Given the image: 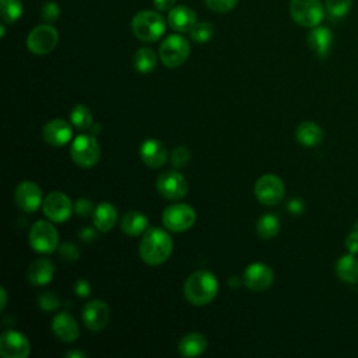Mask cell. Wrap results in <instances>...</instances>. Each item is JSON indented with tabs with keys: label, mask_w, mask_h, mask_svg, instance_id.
Segmentation results:
<instances>
[{
	"label": "cell",
	"mask_w": 358,
	"mask_h": 358,
	"mask_svg": "<svg viewBox=\"0 0 358 358\" xmlns=\"http://www.w3.org/2000/svg\"><path fill=\"white\" fill-rule=\"evenodd\" d=\"M346 248L350 254H353V255L358 254V231L351 232L346 238Z\"/></svg>",
	"instance_id": "obj_41"
},
{
	"label": "cell",
	"mask_w": 358,
	"mask_h": 358,
	"mask_svg": "<svg viewBox=\"0 0 358 358\" xmlns=\"http://www.w3.org/2000/svg\"><path fill=\"white\" fill-rule=\"evenodd\" d=\"M237 2L238 0H206V5L216 13H227L237 6Z\"/></svg>",
	"instance_id": "obj_36"
},
{
	"label": "cell",
	"mask_w": 358,
	"mask_h": 358,
	"mask_svg": "<svg viewBox=\"0 0 358 358\" xmlns=\"http://www.w3.org/2000/svg\"><path fill=\"white\" fill-rule=\"evenodd\" d=\"M133 66L139 73L147 75L157 66V55L150 48H140L133 56Z\"/></svg>",
	"instance_id": "obj_28"
},
{
	"label": "cell",
	"mask_w": 358,
	"mask_h": 358,
	"mask_svg": "<svg viewBox=\"0 0 358 358\" xmlns=\"http://www.w3.org/2000/svg\"><path fill=\"white\" fill-rule=\"evenodd\" d=\"M0 354L5 358H27L29 343L24 335L16 331L5 332L0 337Z\"/></svg>",
	"instance_id": "obj_14"
},
{
	"label": "cell",
	"mask_w": 358,
	"mask_h": 358,
	"mask_svg": "<svg viewBox=\"0 0 358 358\" xmlns=\"http://www.w3.org/2000/svg\"><path fill=\"white\" fill-rule=\"evenodd\" d=\"M255 196L262 204L274 206L280 203L284 196V184L277 175H263L255 184Z\"/></svg>",
	"instance_id": "obj_11"
},
{
	"label": "cell",
	"mask_w": 358,
	"mask_h": 358,
	"mask_svg": "<svg viewBox=\"0 0 358 358\" xmlns=\"http://www.w3.org/2000/svg\"><path fill=\"white\" fill-rule=\"evenodd\" d=\"M73 210H75V213L77 214V216L86 217V216H88V214L94 213L95 208H94L91 200H88V199H79V200L75 203Z\"/></svg>",
	"instance_id": "obj_39"
},
{
	"label": "cell",
	"mask_w": 358,
	"mask_h": 358,
	"mask_svg": "<svg viewBox=\"0 0 358 358\" xmlns=\"http://www.w3.org/2000/svg\"><path fill=\"white\" fill-rule=\"evenodd\" d=\"M176 3V0H154V5L161 12H171Z\"/></svg>",
	"instance_id": "obj_42"
},
{
	"label": "cell",
	"mask_w": 358,
	"mask_h": 358,
	"mask_svg": "<svg viewBox=\"0 0 358 358\" xmlns=\"http://www.w3.org/2000/svg\"><path fill=\"white\" fill-rule=\"evenodd\" d=\"M196 222V211L185 203L171 204L164 210L163 223L172 232H184L193 227Z\"/></svg>",
	"instance_id": "obj_8"
},
{
	"label": "cell",
	"mask_w": 358,
	"mask_h": 358,
	"mask_svg": "<svg viewBox=\"0 0 358 358\" xmlns=\"http://www.w3.org/2000/svg\"><path fill=\"white\" fill-rule=\"evenodd\" d=\"M59 255L67 261V262H75L79 259L80 256V250L77 249V246L75 243H63L60 248H59Z\"/></svg>",
	"instance_id": "obj_37"
},
{
	"label": "cell",
	"mask_w": 358,
	"mask_h": 358,
	"mask_svg": "<svg viewBox=\"0 0 358 358\" xmlns=\"http://www.w3.org/2000/svg\"><path fill=\"white\" fill-rule=\"evenodd\" d=\"M38 304H40V308L43 311H47V312H53L56 311L59 307H60V300L59 297L52 293V291H45L38 298Z\"/></svg>",
	"instance_id": "obj_35"
},
{
	"label": "cell",
	"mask_w": 358,
	"mask_h": 358,
	"mask_svg": "<svg viewBox=\"0 0 358 358\" xmlns=\"http://www.w3.org/2000/svg\"><path fill=\"white\" fill-rule=\"evenodd\" d=\"M206 347H207V342L202 333H189L179 342V353L188 358L203 354Z\"/></svg>",
	"instance_id": "obj_26"
},
{
	"label": "cell",
	"mask_w": 358,
	"mask_h": 358,
	"mask_svg": "<svg viewBox=\"0 0 358 358\" xmlns=\"http://www.w3.org/2000/svg\"><path fill=\"white\" fill-rule=\"evenodd\" d=\"M58 41H59L58 31L52 25L43 24L29 32L27 38V48L34 55L41 56L52 52L56 48Z\"/></svg>",
	"instance_id": "obj_9"
},
{
	"label": "cell",
	"mask_w": 358,
	"mask_h": 358,
	"mask_svg": "<svg viewBox=\"0 0 358 358\" xmlns=\"http://www.w3.org/2000/svg\"><path fill=\"white\" fill-rule=\"evenodd\" d=\"M228 284H230V287H232V289L239 287V285H241V278H238V277H231V278L228 280Z\"/></svg>",
	"instance_id": "obj_46"
},
{
	"label": "cell",
	"mask_w": 358,
	"mask_h": 358,
	"mask_svg": "<svg viewBox=\"0 0 358 358\" xmlns=\"http://www.w3.org/2000/svg\"><path fill=\"white\" fill-rule=\"evenodd\" d=\"M118 220V211L111 203H99L93 213V223L101 232L111 231Z\"/></svg>",
	"instance_id": "obj_22"
},
{
	"label": "cell",
	"mask_w": 358,
	"mask_h": 358,
	"mask_svg": "<svg viewBox=\"0 0 358 358\" xmlns=\"http://www.w3.org/2000/svg\"><path fill=\"white\" fill-rule=\"evenodd\" d=\"M308 45L319 59H325L333 47L332 31L328 27H313L308 35Z\"/></svg>",
	"instance_id": "obj_18"
},
{
	"label": "cell",
	"mask_w": 358,
	"mask_h": 358,
	"mask_svg": "<svg viewBox=\"0 0 358 358\" xmlns=\"http://www.w3.org/2000/svg\"><path fill=\"white\" fill-rule=\"evenodd\" d=\"M70 156L82 168L94 167L101 156V149L93 134H80L75 139L70 147Z\"/></svg>",
	"instance_id": "obj_6"
},
{
	"label": "cell",
	"mask_w": 358,
	"mask_h": 358,
	"mask_svg": "<svg viewBox=\"0 0 358 358\" xmlns=\"http://www.w3.org/2000/svg\"><path fill=\"white\" fill-rule=\"evenodd\" d=\"M59 14H60V9L55 2H48L41 9V17L48 23L56 21L59 19Z\"/></svg>",
	"instance_id": "obj_38"
},
{
	"label": "cell",
	"mask_w": 358,
	"mask_h": 358,
	"mask_svg": "<svg viewBox=\"0 0 358 358\" xmlns=\"http://www.w3.org/2000/svg\"><path fill=\"white\" fill-rule=\"evenodd\" d=\"M167 28L164 17L156 12L145 10L137 13L132 20V31L134 37L145 43H156L160 40Z\"/></svg>",
	"instance_id": "obj_3"
},
{
	"label": "cell",
	"mask_w": 358,
	"mask_h": 358,
	"mask_svg": "<svg viewBox=\"0 0 358 358\" xmlns=\"http://www.w3.org/2000/svg\"><path fill=\"white\" fill-rule=\"evenodd\" d=\"M44 140L52 147H63L71 139V128L62 119H53L44 128Z\"/></svg>",
	"instance_id": "obj_20"
},
{
	"label": "cell",
	"mask_w": 358,
	"mask_h": 358,
	"mask_svg": "<svg viewBox=\"0 0 358 358\" xmlns=\"http://www.w3.org/2000/svg\"><path fill=\"white\" fill-rule=\"evenodd\" d=\"M0 31H2V34H0V35H2V38H3V37H5V32H6V29H5V25L0 27Z\"/></svg>",
	"instance_id": "obj_48"
},
{
	"label": "cell",
	"mask_w": 358,
	"mask_h": 358,
	"mask_svg": "<svg viewBox=\"0 0 358 358\" xmlns=\"http://www.w3.org/2000/svg\"><path fill=\"white\" fill-rule=\"evenodd\" d=\"M274 281L272 269L263 263H254L246 267L243 273V283L249 290L265 291Z\"/></svg>",
	"instance_id": "obj_13"
},
{
	"label": "cell",
	"mask_w": 358,
	"mask_h": 358,
	"mask_svg": "<svg viewBox=\"0 0 358 358\" xmlns=\"http://www.w3.org/2000/svg\"><path fill=\"white\" fill-rule=\"evenodd\" d=\"M52 332L55 333V336L59 340H62L64 343L76 342L79 339V333H80L76 319L67 312H60L53 318Z\"/></svg>",
	"instance_id": "obj_17"
},
{
	"label": "cell",
	"mask_w": 358,
	"mask_h": 358,
	"mask_svg": "<svg viewBox=\"0 0 358 358\" xmlns=\"http://www.w3.org/2000/svg\"><path fill=\"white\" fill-rule=\"evenodd\" d=\"M43 210L45 216L53 223L67 222L71 216V213L75 211L70 199L62 192L49 193L43 203Z\"/></svg>",
	"instance_id": "obj_12"
},
{
	"label": "cell",
	"mask_w": 358,
	"mask_h": 358,
	"mask_svg": "<svg viewBox=\"0 0 358 358\" xmlns=\"http://www.w3.org/2000/svg\"><path fill=\"white\" fill-rule=\"evenodd\" d=\"M219 293L217 277L207 270H199L191 274L185 283V297L196 307L210 304Z\"/></svg>",
	"instance_id": "obj_2"
},
{
	"label": "cell",
	"mask_w": 358,
	"mask_h": 358,
	"mask_svg": "<svg viewBox=\"0 0 358 358\" xmlns=\"http://www.w3.org/2000/svg\"><path fill=\"white\" fill-rule=\"evenodd\" d=\"M0 294H2V305H0V309H5L6 304H8V296H6V290L0 289Z\"/></svg>",
	"instance_id": "obj_47"
},
{
	"label": "cell",
	"mask_w": 358,
	"mask_h": 358,
	"mask_svg": "<svg viewBox=\"0 0 358 358\" xmlns=\"http://www.w3.org/2000/svg\"><path fill=\"white\" fill-rule=\"evenodd\" d=\"M157 191L168 200H179L187 196L188 182L179 171H167L163 172L157 179Z\"/></svg>",
	"instance_id": "obj_10"
},
{
	"label": "cell",
	"mask_w": 358,
	"mask_h": 358,
	"mask_svg": "<svg viewBox=\"0 0 358 358\" xmlns=\"http://www.w3.org/2000/svg\"><path fill=\"white\" fill-rule=\"evenodd\" d=\"M290 14L298 25L313 28L324 20L325 10L320 0H291Z\"/></svg>",
	"instance_id": "obj_5"
},
{
	"label": "cell",
	"mask_w": 358,
	"mask_h": 358,
	"mask_svg": "<svg viewBox=\"0 0 358 358\" xmlns=\"http://www.w3.org/2000/svg\"><path fill=\"white\" fill-rule=\"evenodd\" d=\"M353 6V0H326L325 12L332 21H339L344 19Z\"/></svg>",
	"instance_id": "obj_30"
},
{
	"label": "cell",
	"mask_w": 358,
	"mask_h": 358,
	"mask_svg": "<svg viewBox=\"0 0 358 358\" xmlns=\"http://www.w3.org/2000/svg\"><path fill=\"white\" fill-rule=\"evenodd\" d=\"M171 161H172V165L178 169L185 168L188 165V163L191 161V152L184 146H179L172 152Z\"/></svg>",
	"instance_id": "obj_34"
},
{
	"label": "cell",
	"mask_w": 358,
	"mask_h": 358,
	"mask_svg": "<svg viewBox=\"0 0 358 358\" xmlns=\"http://www.w3.org/2000/svg\"><path fill=\"white\" fill-rule=\"evenodd\" d=\"M80 238L84 241V242H90V241H94L97 238V232L93 230V228H83L80 231Z\"/></svg>",
	"instance_id": "obj_44"
},
{
	"label": "cell",
	"mask_w": 358,
	"mask_h": 358,
	"mask_svg": "<svg viewBox=\"0 0 358 358\" xmlns=\"http://www.w3.org/2000/svg\"><path fill=\"white\" fill-rule=\"evenodd\" d=\"M147 226H149V219L140 211L126 213L121 223L122 231L129 237H136L143 234L146 231Z\"/></svg>",
	"instance_id": "obj_25"
},
{
	"label": "cell",
	"mask_w": 358,
	"mask_h": 358,
	"mask_svg": "<svg viewBox=\"0 0 358 358\" xmlns=\"http://www.w3.org/2000/svg\"><path fill=\"white\" fill-rule=\"evenodd\" d=\"M64 357H67V358H86L87 355L82 351H69V353L64 354Z\"/></svg>",
	"instance_id": "obj_45"
},
{
	"label": "cell",
	"mask_w": 358,
	"mask_h": 358,
	"mask_svg": "<svg viewBox=\"0 0 358 358\" xmlns=\"http://www.w3.org/2000/svg\"><path fill=\"white\" fill-rule=\"evenodd\" d=\"M75 293H76V296H79V297H82V298L88 297V296L91 294V285H90V283H88L87 280H84V278L77 280V281L75 283Z\"/></svg>",
	"instance_id": "obj_40"
},
{
	"label": "cell",
	"mask_w": 358,
	"mask_h": 358,
	"mask_svg": "<svg viewBox=\"0 0 358 358\" xmlns=\"http://www.w3.org/2000/svg\"><path fill=\"white\" fill-rule=\"evenodd\" d=\"M70 122L75 128L80 130H86L93 125V115L91 111L84 105H76L70 112Z\"/></svg>",
	"instance_id": "obj_31"
},
{
	"label": "cell",
	"mask_w": 358,
	"mask_h": 358,
	"mask_svg": "<svg viewBox=\"0 0 358 358\" xmlns=\"http://www.w3.org/2000/svg\"><path fill=\"white\" fill-rule=\"evenodd\" d=\"M55 276V266L49 259L40 258L34 261L28 267V281L32 285H45L52 281Z\"/></svg>",
	"instance_id": "obj_21"
},
{
	"label": "cell",
	"mask_w": 358,
	"mask_h": 358,
	"mask_svg": "<svg viewBox=\"0 0 358 358\" xmlns=\"http://www.w3.org/2000/svg\"><path fill=\"white\" fill-rule=\"evenodd\" d=\"M172 239L161 228H150L143 237L139 248V254L143 262L150 266L164 263L172 254Z\"/></svg>",
	"instance_id": "obj_1"
},
{
	"label": "cell",
	"mask_w": 358,
	"mask_h": 358,
	"mask_svg": "<svg viewBox=\"0 0 358 358\" xmlns=\"http://www.w3.org/2000/svg\"><path fill=\"white\" fill-rule=\"evenodd\" d=\"M168 24L178 32H191L196 24V14L185 6H176L169 12Z\"/></svg>",
	"instance_id": "obj_23"
},
{
	"label": "cell",
	"mask_w": 358,
	"mask_h": 358,
	"mask_svg": "<svg viewBox=\"0 0 358 358\" xmlns=\"http://www.w3.org/2000/svg\"><path fill=\"white\" fill-rule=\"evenodd\" d=\"M337 277L348 284L358 283V259L353 254L340 258L336 263Z\"/></svg>",
	"instance_id": "obj_27"
},
{
	"label": "cell",
	"mask_w": 358,
	"mask_h": 358,
	"mask_svg": "<svg viewBox=\"0 0 358 358\" xmlns=\"http://www.w3.org/2000/svg\"><path fill=\"white\" fill-rule=\"evenodd\" d=\"M287 208H289V211H290L291 214H294V216H298V214H301V213L304 211V203H302V200H300V199H293V200L289 203Z\"/></svg>",
	"instance_id": "obj_43"
},
{
	"label": "cell",
	"mask_w": 358,
	"mask_h": 358,
	"mask_svg": "<svg viewBox=\"0 0 358 358\" xmlns=\"http://www.w3.org/2000/svg\"><path fill=\"white\" fill-rule=\"evenodd\" d=\"M110 318V308L102 301L94 300L83 308V322L87 329L93 332H99L105 329L106 325H108Z\"/></svg>",
	"instance_id": "obj_15"
},
{
	"label": "cell",
	"mask_w": 358,
	"mask_h": 358,
	"mask_svg": "<svg viewBox=\"0 0 358 358\" xmlns=\"http://www.w3.org/2000/svg\"><path fill=\"white\" fill-rule=\"evenodd\" d=\"M29 245L40 254H52L59 246L58 230L53 224L45 220H40L31 227Z\"/></svg>",
	"instance_id": "obj_7"
},
{
	"label": "cell",
	"mask_w": 358,
	"mask_h": 358,
	"mask_svg": "<svg viewBox=\"0 0 358 358\" xmlns=\"http://www.w3.org/2000/svg\"><path fill=\"white\" fill-rule=\"evenodd\" d=\"M296 136L300 145H302L304 147H315L320 145V141L324 140V130H322L320 126L316 125L315 122L307 121L300 123Z\"/></svg>",
	"instance_id": "obj_24"
},
{
	"label": "cell",
	"mask_w": 358,
	"mask_h": 358,
	"mask_svg": "<svg viewBox=\"0 0 358 358\" xmlns=\"http://www.w3.org/2000/svg\"><path fill=\"white\" fill-rule=\"evenodd\" d=\"M16 203L25 213L37 211L44 203L43 192L37 184L31 181L21 182L16 189Z\"/></svg>",
	"instance_id": "obj_16"
},
{
	"label": "cell",
	"mask_w": 358,
	"mask_h": 358,
	"mask_svg": "<svg viewBox=\"0 0 358 358\" xmlns=\"http://www.w3.org/2000/svg\"><path fill=\"white\" fill-rule=\"evenodd\" d=\"M256 230L258 234L265 239L274 238L280 231V220L277 216H274V214H265V216L259 219L256 224Z\"/></svg>",
	"instance_id": "obj_29"
},
{
	"label": "cell",
	"mask_w": 358,
	"mask_h": 358,
	"mask_svg": "<svg viewBox=\"0 0 358 358\" xmlns=\"http://www.w3.org/2000/svg\"><path fill=\"white\" fill-rule=\"evenodd\" d=\"M140 158L150 168H160L167 163L168 152L160 140L149 139L143 141L140 147Z\"/></svg>",
	"instance_id": "obj_19"
},
{
	"label": "cell",
	"mask_w": 358,
	"mask_h": 358,
	"mask_svg": "<svg viewBox=\"0 0 358 358\" xmlns=\"http://www.w3.org/2000/svg\"><path fill=\"white\" fill-rule=\"evenodd\" d=\"M214 35V27L210 23H196L191 29V37L195 43H208Z\"/></svg>",
	"instance_id": "obj_33"
},
{
	"label": "cell",
	"mask_w": 358,
	"mask_h": 358,
	"mask_svg": "<svg viewBox=\"0 0 358 358\" xmlns=\"http://www.w3.org/2000/svg\"><path fill=\"white\" fill-rule=\"evenodd\" d=\"M2 2V19L5 23H14L23 14V3L21 0H0Z\"/></svg>",
	"instance_id": "obj_32"
},
{
	"label": "cell",
	"mask_w": 358,
	"mask_h": 358,
	"mask_svg": "<svg viewBox=\"0 0 358 358\" xmlns=\"http://www.w3.org/2000/svg\"><path fill=\"white\" fill-rule=\"evenodd\" d=\"M189 53L191 45L182 35H169L160 47V59L169 69L184 64L189 58Z\"/></svg>",
	"instance_id": "obj_4"
}]
</instances>
